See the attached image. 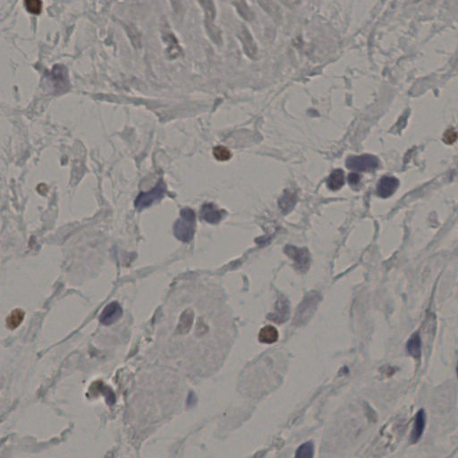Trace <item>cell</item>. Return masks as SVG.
Instances as JSON below:
<instances>
[{"label":"cell","mask_w":458,"mask_h":458,"mask_svg":"<svg viewBox=\"0 0 458 458\" xmlns=\"http://www.w3.org/2000/svg\"><path fill=\"white\" fill-rule=\"evenodd\" d=\"M345 184V174L341 169H336L330 174L327 185L332 191H338Z\"/></svg>","instance_id":"4fadbf2b"},{"label":"cell","mask_w":458,"mask_h":458,"mask_svg":"<svg viewBox=\"0 0 458 458\" xmlns=\"http://www.w3.org/2000/svg\"><path fill=\"white\" fill-rule=\"evenodd\" d=\"M399 181L394 177H383L378 182L377 193L381 198H389L398 189Z\"/></svg>","instance_id":"9c48e42d"},{"label":"cell","mask_w":458,"mask_h":458,"mask_svg":"<svg viewBox=\"0 0 458 458\" xmlns=\"http://www.w3.org/2000/svg\"><path fill=\"white\" fill-rule=\"evenodd\" d=\"M346 166L347 169L359 172H370L378 167V158L370 154H364L362 156H353L346 160Z\"/></svg>","instance_id":"3957f363"},{"label":"cell","mask_w":458,"mask_h":458,"mask_svg":"<svg viewBox=\"0 0 458 458\" xmlns=\"http://www.w3.org/2000/svg\"><path fill=\"white\" fill-rule=\"evenodd\" d=\"M201 217L210 224H217L221 220L222 212L212 203H206L202 206Z\"/></svg>","instance_id":"30bf717a"},{"label":"cell","mask_w":458,"mask_h":458,"mask_svg":"<svg viewBox=\"0 0 458 458\" xmlns=\"http://www.w3.org/2000/svg\"><path fill=\"white\" fill-rule=\"evenodd\" d=\"M278 338V332L273 326H266L261 329L259 334V340L264 344H272L277 341Z\"/></svg>","instance_id":"9a60e30c"},{"label":"cell","mask_w":458,"mask_h":458,"mask_svg":"<svg viewBox=\"0 0 458 458\" xmlns=\"http://www.w3.org/2000/svg\"><path fill=\"white\" fill-rule=\"evenodd\" d=\"M288 314H289L288 301L285 298L281 297L280 299H278V301H277L276 313L274 314H270L269 319L273 322L282 323L288 318Z\"/></svg>","instance_id":"7c38bea8"},{"label":"cell","mask_w":458,"mask_h":458,"mask_svg":"<svg viewBox=\"0 0 458 458\" xmlns=\"http://www.w3.org/2000/svg\"><path fill=\"white\" fill-rule=\"evenodd\" d=\"M24 313L21 310L17 309L13 311L7 320V326L9 329L14 330L20 325L21 322L24 321Z\"/></svg>","instance_id":"d6986e66"},{"label":"cell","mask_w":458,"mask_h":458,"mask_svg":"<svg viewBox=\"0 0 458 458\" xmlns=\"http://www.w3.org/2000/svg\"><path fill=\"white\" fill-rule=\"evenodd\" d=\"M406 350L413 357L419 358L422 351V340L418 333H414L406 344Z\"/></svg>","instance_id":"5bb4252c"},{"label":"cell","mask_w":458,"mask_h":458,"mask_svg":"<svg viewBox=\"0 0 458 458\" xmlns=\"http://www.w3.org/2000/svg\"><path fill=\"white\" fill-rule=\"evenodd\" d=\"M214 157L219 161H228L231 158V152L227 148L224 146H217L213 149Z\"/></svg>","instance_id":"44dd1931"},{"label":"cell","mask_w":458,"mask_h":458,"mask_svg":"<svg viewBox=\"0 0 458 458\" xmlns=\"http://www.w3.org/2000/svg\"><path fill=\"white\" fill-rule=\"evenodd\" d=\"M319 301V295L317 293H309L303 301L301 302V306H299L298 311L296 312L295 315V320L294 322L296 324L299 323H303L306 322V320L311 316L313 314V311L315 309Z\"/></svg>","instance_id":"8992f818"},{"label":"cell","mask_w":458,"mask_h":458,"mask_svg":"<svg viewBox=\"0 0 458 458\" xmlns=\"http://www.w3.org/2000/svg\"><path fill=\"white\" fill-rule=\"evenodd\" d=\"M166 184L164 181L158 183L157 185L148 193H141L134 201V207L138 210L146 209L152 205L155 201H161L166 193Z\"/></svg>","instance_id":"7a4b0ae2"},{"label":"cell","mask_w":458,"mask_h":458,"mask_svg":"<svg viewBox=\"0 0 458 458\" xmlns=\"http://www.w3.org/2000/svg\"><path fill=\"white\" fill-rule=\"evenodd\" d=\"M195 232V213L193 209L185 208L180 212V218L174 225V234L178 240L188 243Z\"/></svg>","instance_id":"6da1fadb"},{"label":"cell","mask_w":458,"mask_h":458,"mask_svg":"<svg viewBox=\"0 0 458 458\" xmlns=\"http://www.w3.org/2000/svg\"><path fill=\"white\" fill-rule=\"evenodd\" d=\"M285 253L287 256L293 259L297 270L306 272L308 269L311 263V257L308 250L306 248H297L293 245H287L285 246Z\"/></svg>","instance_id":"5b68a950"},{"label":"cell","mask_w":458,"mask_h":458,"mask_svg":"<svg viewBox=\"0 0 458 458\" xmlns=\"http://www.w3.org/2000/svg\"><path fill=\"white\" fill-rule=\"evenodd\" d=\"M296 202V195L293 193H290L288 191H285L283 196L279 200V208L281 209L282 211L285 213L289 212L292 210Z\"/></svg>","instance_id":"2e32d148"},{"label":"cell","mask_w":458,"mask_h":458,"mask_svg":"<svg viewBox=\"0 0 458 458\" xmlns=\"http://www.w3.org/2000/svg\"><path fill=\"white\" fill-rule=\"evenodd\" d=\"M456 372H457V376H458V366H457V368H456Z\"/></svg>","instance_id":"d4e9b609"},{"label":"cell","mask_w":458,"mask_h":458,"mask_svg":"<svg viewBox=\"0 0 458 458\" xmlns=\"http://www.w3.org/2000/svg\"><path fill=\"white\" fill-rule=\"evenodd\" d=\"M348 183H349L350 185H357L358 183L360 182V179H361V177L356 173H351L349 176H348Z\"/></svg>","instance_id":"cb8c5ba5"},{"label":"cell","mask_w":458,"mask_h":458,"mask_svg":"<svg viewBox=\"0 0 458 458\" xmlns=\"http://www.w3.org/2000/svg\"><path fill=\"white\" fill-rule=\"evenodd\" d=\"M24 4L28 12L32 15H39L42 9V3L40 0H24Z\"/></svg>","instance_id":"7402d4cb"},{"label":"cell","mask_w":458,"mask_h":458,"mask_svg":"<svg viewBox=\"0 0 458 458\" xmlns=\"http://www.w3.org/2000/svg\"><path fill=\"white\" fill-rule=\"evenodd\" d=\"M123 314V310L117 301H113L105 307L100 316V322L103 325H111L117 322Z\"/></svg>","instance_id":"52a82bcc"},{"label":"cell","mask_w":458,"mask_h":458,"mask_svg":"<svg viewBox=\"0 0 458 458\" xmlns=\"http://www.w3.org/2000/svg\"><path fill=\"white\" fill-rule=\"evenodd\" d=\"M202 7L205 10L206 28L209 32L210 39L213 40L216 44H220L222 42L221 32L219 29L214 24V19L216 16V9L212 0H200Z\"/></svg>","instance_id":"277c9868"},{"label":"cell","mask_w":458,"mask_h":458,"mask_svg":"<svg viewBox=\"0 0 458 458\" xmlns=\"http://www.w3.org/2000/svg\"><path fill=\"white\" fill-rule=\"evenodd\" d=\"M233 5L237 8V12L246 21L253 19V13L250 9L245 0H233Z\"/></svg>","instance_id":"e0dca14e"},{"label":"cell","mask_w":458,"mask_h":458,"mask_svg":"<svg viewBox=\"0 0 458 458\" xmlns=\"http://www.w3.org/2000/svg\"><path fill=\"white\" fill-rule=\"evenodd\" d=\"M314 455V445L312 442H307L301 445L296 452V457L311 458Z\"/></svg>","instance_id":"ffe728a7"},{"label":"cell","mask_w":458,"mask_h":458,"mask_svg":"<svg viewBox=\"0 0 458 458\" xmlns=\"http://www.w3.org/2000/svg\"><path fill=\"white\" fill-rule=\"evenodd\" d=\"M258 3L267 14L273 17L274 19H277L279 16V9L273 0H258Z\"/></svg>","instance_id":"ac0fdd59"},{"label":"cell","mask_w":458,"mask_h":458,"mask_svg":"<svg viewBox=\"0 0 458 458\" xmlns=\"http://www.w3.org/2000/svg\"><path fill=\"white\" fill-rule=\"evenodd\" d=\"M239 39L241 40L243 48L245 50V55L250 57L251 59H254L257 56V46L254 42L252 34L250 33L248 29L245 25H242L239 32Z\"/></svg>","instance_id":"ba28073f"},{"label":"cell","mask_w":458,"mask_h":458,"mask_svg":"<svg viewBox=\"0 0 458 458\" xmlns=\"http://www.w3.org/2000/svg\"><path fill=\"white\" fill-rule=\"evenodd\" d=\"M425 422H426V415H425L424 410L422 409V410L419 411L415 415L414 429L411 434V442L416 443L421 438L424 428H425Z\"/></svg>","instance_id":"8fae6325"},{"label":"cell","mask_w":458,"mask_h":458,"mask_svg":"<svg viewBox=\"0 0 458 458\" xmlns=\"http://www.w3.org/2000/svg\"><path fill=\"white\" fill-rule=\"evenodd\" d=\"M457 133L454 129H448L443 135V141L446 144H453L457 140Z\"/></svg>","instance_id":"603a6c76"}]
</instances>
